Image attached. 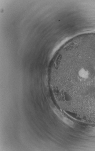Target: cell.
<instances>
[{
  "instance_id": "6da1fadb",
  "label": "cell",
  "mask_w": 95,
  "mask_h": 151,
  "mask_svg": "<svg viewBox=\"0 0 95 151\" xmlns=\"http://www.w3.org/2000/svg\"><path fill=\"white\" fill-rule=\"evenodd\" d=\"M54 111L56 115L65 124L71 127H73L74 126V122L71 120L64 116L59 111L55 109Z\"/></svg>"
}]
</instances>
